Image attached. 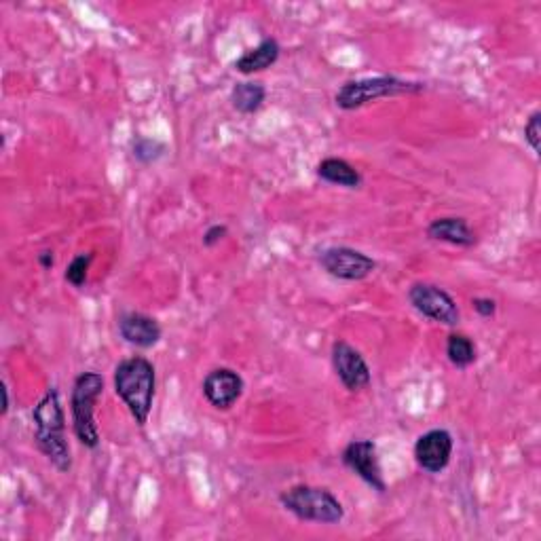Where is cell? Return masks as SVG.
<instances>
[{
    "label": "cell",
    "instance_id": "cell-11",
    "mask_svg": "<svg viewBox=\"0 0 541 541\" xmlns=\"http://www.w3.org/2000/svg\"><path fill=\"white\" fill-rule=\"evenodd\" d=\"M201 389L210 406H214L216 410H231L239 402V398L244 396L246 381L237 370L220 366L205 375Z\"/></svg>",
    "mask_w": 541,
    "mask_h": 541
},
{
    "label": "cell",
    "instance_id": "cell-3",
    "mask_svg": "<svg viewBox=\"0 0 541 541\" xmlns=\"http://www.w3.org/2000/svg\"><path fill=\"white\" fill-rule=\"evenodd\" d=\"M104 394V377L100 372H81L72 383L70 394V413L72 429L77 440L89 451L100 446V429L96 425V406Z\"/></svg>",
    "mask_w": 541,
    "mask_h": 541
},
{
    "label": "cell",
    "instance_id": "cell-15",
    "mask_svg": "<svg viewBox=\"0 0 541 541\" xmlns=\"http://www.w3.org/2000/svg\"><path fill=\"white\" fill-rule=\"evenodd\" d=\"M279 55H282V47H279V43L275 39H263L254 49H248L241 58H237L235 70L250 77V74L263 72L275 66Z\"/></svg>",
    "mask_w": 541,
    "mask_h": 541
},
{
    "label": "cell",
    "instance_id": "cell-20",
    "mask_svg": "<svg viewBox=\"0 0 541 541\" xmlns=\"http://www.w3.org/2000/svg\"><path fill=\"white\" fill-rule=\"evenodd\" d=\"M525 142L531 146V151L539 155V144H541V113H535L525 123Z\"/></svg>",
    "mask_w": 541,
    "mask_h": 541
},
{
    "label": "cell",
    "instance_id": "cell-14",
    "mask_svg": "<svg viewBox=\"0 0 541 541\" xmlns=\"http://www.w3.org/2000/svg\"><path fill=\"white\" fill-rule=\"evenodd\" d=\"M315 174L322 182L343 186V189H360V186L364 184V178L360 170H356V165H351L349 161L341 157L322 159L315 167Z\"/></svg>",
    "mask_w": 541,
    "mask_h": 541
},
{
    "label": "cell",
    "instance_id": "cell-13",
    "mask_svg": "<svg viewBox=\"0 0 541 541\" xmlns=\"http://www.w3.org/2000/svg\"><path fill=\"white\" fill-rule=\"evenodd\" d=\"M427 237L434 241H442V244H451L457 248H474L478 244V237L470 222L461 216H444L429 222Z\"/></svg>",
    "mask_w": 541,
    "mask_h": 541
},
{
    "label": "cell",
    "instance_id": "cell-16",
    "mask_svg": "<svg viewBox=\"0 0 541 541\" xmlns=\"http://www.w3.org/2000/svg\"><path fill=\"white\" fill-rule=\"evenodd\" d=\"M267 89L256 81H241L231 89V106L241 115H254L263 108Z\"/></svg>",
    "mask_w": 541,
    "mask_h": 541
},
{
    "label": "cell",
    "instance_id": "cell-6",
    "mask_svg": "<svg viewBox=\"0 0 541 541\" xmlns=\"http://www.w3.org/2000/svg\"><path fill=\"white\" fill-rule=\"evenodd\" d=\"M317 263L330 277L341 279V282H364L366 277L377 271L375 258L349 246L326 248L317 258Z\"/></svg>",
    "mask_w": 541,
    "mask_h": 541
},
{
    "label": "cell",
    "instance_id": "cell-21",
    "mask_svg": "<svg viewBox=\"0 0 541 541\" xmlns=\"http://www.w3.org/2000/svg\"><path fill=\"white\" fill-rule=\"evenodd\" d=\"M229 235V227L227 225H212L208 231H205L203 233V246L205 248H214V246H218L220 244V241L222 239H225Z\"/></svg>",
    "mask_w": 541,
    "mask_h": 541
},
{
    "label": "cell",
    "instance_id": "cell-4",
    "mask_svg": "<svg viewBox=\"0 0 541 541\" xmlns=\"http://www.w3.org/2000/svg\"><path fill=\"white\" fill-rule=\"evenodd\" d=\"M282 506L298 520L320 522V525H339L345 518V508L339 497L324 487L296 484L279 495Z\"/></svg>",
    "mask_w": 541,
    "mask_h": 541
},
{
    "label": "cell",
    "instance_id": "cell-17",
    "mask_svg": "<svg viewBox=\"0 0 541 541\" xmlns=\"http://www.w3.org/2000/svg\"><path fill=\"white\" fill-rule=\"evenodd\" d=\"M446 358H449V362L459 370L470 368L478 360L476 343L468 337V334L451 332L449 339H446Z\"/></svg>",
    "mask_w": 541,
    "mask_h": 541
},
{
    "label": "cell",
    "instance_id": "cell-9",
    "mask_svg": "<svg viewBox=\"0 0 541 541\" xmlns=\"http://www.w3.org/2000/svg\"><path fill=\"white\" fill-rule=\"evenodd\" d=\"M332 368L334 375L347 391H362L370 385L372 372L362 353L347 341H334L332 345Z\"/></svg>",
    "mask_w": 541,
    "mask_h": 541
},
{
    "label": "cell",
    "instance_id": "cell-7",
    "mask_svg": "<svg viewBox=\"0 0 541 541\" xmlns=\"http://www.w3.org/2000/svg\"><path fill=\"white\" fill-rule=\"evenodd\" d=\"M408 303L423 317L444 326H457L461 322V311L455 298L434 284H413L408 290Z\"/></svg>",
    "mask_w": 541,
    "mask_h": 541
},
{
    "label": "cell",
    "instance_id": "cell-19",
    "mask_svg": "<svg viewBox=\"0 0 541 541\" xmlns=\"http://www.w3.org/2000/svg\"><path fill=\"white\" fill-rule=\"evenodd\" d=\"M91 263H93V252H83V254L74 256L70 260V265L66 267V273H64L66 282L72 288H83L87 284V275H89Z\"/></svg>",
    "mask_w": 541,
    "mask_h": 541
},
{
    "label": "cell",
    "instance_id": "cell-8",
    "mask_svg": "<svg viewBox=\"0 0 541 541\" xmlns=\"http://www.w3.org/2000/svg\"><path fill=\"white\" fill-rule=\"evenodd\" d=\"M341 461L347 470H351L360 480H364L372 491L385 493L387 484L383 478L381 461L377 453V444L372 440H351L341 455Z\"/></svg>",
    "mask_w": 541,
    "mask_h": 541
},
{
    "label": "cell",
    "instance_id": "cell-22",
    "mask_svg": "<svg viewBox=\"0 0 541 541\" xmlns=\"http://www.w3.org/2000/svg\"><path fill=\"white\" fill-rule=\"evenodd\" d=\"M472 307L480 317H484V320L495 317V313H497V303L493 301V298H487V296H476L472 301Z\"/></svg>",
    "mask_w": 541,
    "mask_h": 541
},
{
    "label": "cell",
    "instance_id": "cell-24",
    "mask_svg": "<svg viewBox=\"0 0 541 541\" xmlns=\"http://www.w3.org/2000/svg\"><path fill=\"white\" fill-rule=\"evenodd\" d=\"M0 391H3V410H0V415L7 417L9 408H11V402H9V387H7V383L0 385Z\"/></svg>",
    "mask_w": 541,
    "mask_h": 541
},
{
    "label": "cell",
    "instance_id": "cell-23",
    "mask_svg": "<svg viewBox=\"0 0 541 541\" xmlns=\"http://www.w3.org/2000/svg\"><path fill=\"white\" fill-rule=\"evenodd\" d=\"M36 258H39V265H41L43 269H51V267L55 265V256H53L51 250H43Z\"/></svg>",
    "mask_w": 541,
    "mask_h": 541
},
{
    "label": "cell",
    "instance_id": "cell-12",
    "mask_svg": "<svg viewBox=\"0 0 541 541\" xmlns=\"http://www.w3.org/2000/svg\"><path fill=\"white\" fill-rule=\"evenodd\" d=\"M121 339L138 349H153L161 337L163 328L155 317L140 313V311H127L119 317L117 322Z\"/></svg>",
    "mask_w": 541,
    "mask_h": 541
},
{
    "label": "cell",
    "instance_id": "cell-2",
    "mask_svg": "<svg viewBox=\"0 0 541 541\" xmlns=\"http://www.w3.org/2000/svg\"><path fill=\"white\" fill-rule=\"evenodd\" d=\"M115 391L138 427H144L157 394V370L153 362L144 356L121 360L115 368Z\"/></svg>",
    "mask_w": 541,
    "mask_h": 541
},
{
    "label": "cell",
    "instance_id": "cell-5",
    "mask_svg": "<svg viewBox=\"0 0 541 541\" xmlns=\"http://www.w3.org/2000/svg\"><path fill=\"white\" fill-rule=\"evenodd\" d=\"M425 91V83L419 81H406L391 77V74H381V77H366L358 81L345 83L334 102L341 110H358L370 102H377L383 98H398V96H410V93Z\"/></svg>",
    "mask_w": 541,
    "mask_h": 541
},
{
    "label": "cell",
    "instance_id": "cell-18",
    "mask_svg": "<svg viewBox=\"0 0 541 541\" xmlns=\"http://www.w3.org/2000/svg\"><path fill=\"white\" fill-rule=\"evenodd\" d=\"M167 153V144L157 140V138H148V136H138L132 142V157L140 165H153L161 161Z\"/></svg>",
    "mask_w": 541,
    "mask_h": 541
},
{
    "label": "cell",
    "instance_id": "cell-10",
    "mask_svg": "<svg viewBox=\"0 0 541 541\" xmlns=\"http://www.w3.org/2000/svg\"><path fill=\"white\" fill-rule=\"evenodd\" d=\"M455 440L449 429H429L415 442V461L427 474H440L449 468Z\"/></svg>",
    "mask_w": 541,
    "mask_h": 541
},
{
    "label": "cell",
    "instance_id": "cell-1",
    "mask_svg": "<svg viewBox=\"0 0 541 541\" xmlns=\"http://www.w3.org/2000/svg\"><path fill=\"white\" fill-rule=\"evenodd\" d=\"M34 444L55 470L66 474L72 468V453L66 438V413L58 387H49L32 410Z\"/></svg>",
    "mask_w": 541,
    "mask_h": 541
}]
</instances>
